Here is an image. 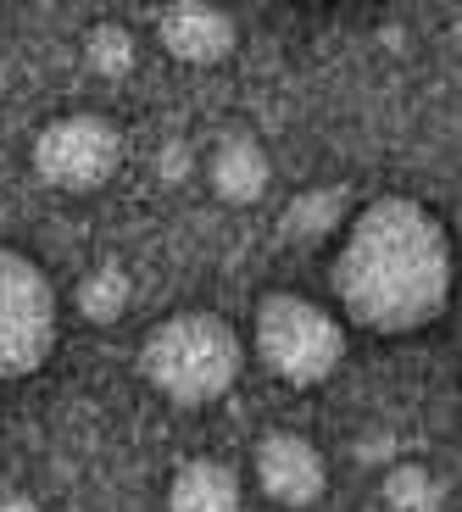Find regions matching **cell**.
I'll use <instances>...</instances> for the list:
<instances>
[{"mask_svg": "<svg viewBox=\"0 0 462 512\" xmlns=\"http://www.w3.org/2000/svg\"><path fill=\"white\" fill-rule=\"evenodd\" d=\"M457 251L440 223L412 195H379L357 206L334 256L340 312L373 334H418L451 307Z\"/></svg>", "mask_w": 462, "mask_h": 512, "instance_id": "cell-1", "label": "cell"}, {"mask_svg": "<svg viewBox=\"0 0 462 512\" xmlns=\"http://www.w3.org/2000/svg\"><path fill=\"white\" fill-rule=\"evenodd\" d=\"M245 368V346L218 312H173L140 340V373L179 407H206L234 390Z\"/></svg>", "mask_w": 462, "mask_h": 512, "instance_id": "cell-2", "label": "cell"}, {"mask_svg": "<svg viewBox=\"0 0 462 512\" xmlns=\"http://www.w3.org/2000/svg\"><path fill=\"white\" fill-rule=\"evenodd\" d=\"M251 340L268 373L284 384H323L346 357V329L329 307L307 301L296 290H268L251 318Z\"/></svg>", "mask_w": 462, "mask_h": 512, "instance_id": "cell-3", "label": "cell"}, {"mask_svg": "<svg viewBox=\"0 0 462 512\" xmlns=\"http://www.w3.org/2000/svg\"><path fill=\"white\" fill-rule=\"evenodd\" d=\"M56 284L28 251L0 245V379L39 373L56 351Z\"/></svg>", "mask_w": 462, "mask_h": 512, "instance_id": "cell-4", "label": "cell"}, {"mask_svg": "<svg viewBox=\"0 0 462 512\" xmlns=\"http://www.w3.org/2000/svg\"><path fill=\"white\" fill-rule=\"evenodd\" d=\"M117 156H123V134L101 112H62L34 134V173L51 190H73V195L101 190L112 179Z\"/></svg>", "mask_w": 462, "mask_h": 512, "instance_id": "cell-5", "label": "cell"}, {"mask_svg": "<svg viewBox=\"0 0 462 512\" xmlns=\"http://www.w3.org/2000/svg\"><path fill=\"white\" fill-rule=\"evenodd\" d=\"M257 485L279 507H312L329 485V462L296 429H268L257 440Z\"/></svg>", "mask_w": 462, "mask_h": 512, "instance_id": "cell-6", "label": "cell"}, {"mask_svg": "<svg viewBox=\"0 0 462 512\" xmlns=\"http://www.w3.org/2000/svg\"><path fill=\"white\" fill-rule=\"evenodd\" d=\"M156 39H162L167 56L206 67L223 62L240 45V23L229 12H206V6H167V12H156Z\"/></svg>", "mask_w": 462, "mask_h": 512, "instance_id": "cell-7", "label": "cell"}, {"mask_svg": "<svg viewBox=\"0 0 462 512\" xmlns=\"http://www.w3.org/2000/svg\"><path fill=\"white\" fill-rule=\"evenodd\" d=\"M167 512H245V485L229 462L190 457L167 479Z\"/></svg>", "mask_w": 462, "mask_h": 512, "instance_id": "cell-8", "label": "cell"}, {"mask_svg": "<svg viewBox=\"0 0 462 512\" xmlns=\"http://www.w3.org/2000/svg\"><path fill=\"white\" fill-rule=\"evenodd\" d=\"M206 184H212V195L229 206H251L268 195L273 184V162L268 151H262L251 134H229V140L212 151V162H206Z\"/></svg>", "mask_w": 462, "mask_h": 512, "instance_id": "cell-9", "label": "cell"}, {"mask_svg": "<svg viewBox=\"0 0 462 512\" xmlns=\"http://www.w3.org/2000/svg\"><path fill=\"white\" fill-rule=\"evenodd\" d=\"M351 218L357 212H351L346 184H307V190L290 195V206H284V218H279V234L296 245H318L329 234H340V223H351Z\"/></svg>", "mask_w": 462, "mask_h": 512, "instance_id": "cell-10", "label": "cell"}, {"mask_svg": "<svg viewBox=\"0 0 462 512\" xmlns=\"http://www.w3.org/2000/svg\"><path fill=\"white\" fill-rule=\"evenodd\" d=\"M129 301H134V279L117 262H101V268H90L78 279V312L90 323H117L129 312Z\"/></svg>", "mask_w": 462, "mask_h": 512, "instance_id": "cell-11", "label": "cell"}, {"mask_svg": "<svg viewBox=\"0 0 462 512\" xmlns=\"http://www.w3.org/2000/svg\"><path fill=\"white\" fill-rule=\"evenodd\" d=\"M379 496H385L390 512H435L440 507V479L429 474L424 462H401V468L385 474Z\"/></svg>", "mask_w": 462, "mask_h": 512, "instance_id": "cell-12", "label": "cell"}, {"mask_svg": "<svg viewBox=\"0 0 462 512\" xmlns=\"http://www.w3.org/2000/svg\"><path fill=\"white\" fill-rule=\"evenodd\" d=\"M84 62H90L101 78L134 73V34L123 23H95L90 34H84Z\"/></svg>", "mask_w": 462, "mask_h": 512, "instance_id": "cell-13", "label": "cell"}, {"mask_svg": "<svg viewBox=\"0 0 462 512\" xmlns=\"http://www.w3.org/2000/svg\"><path fill=\"white\" fill-rule=\"evenodd\" d=\"M0 512H39V501L23 490H0Z\"/></svg>", "mask_w": 462, "mask_h": 512, "instance_id": "cell-14", "label": "cell"}]
</instances>
